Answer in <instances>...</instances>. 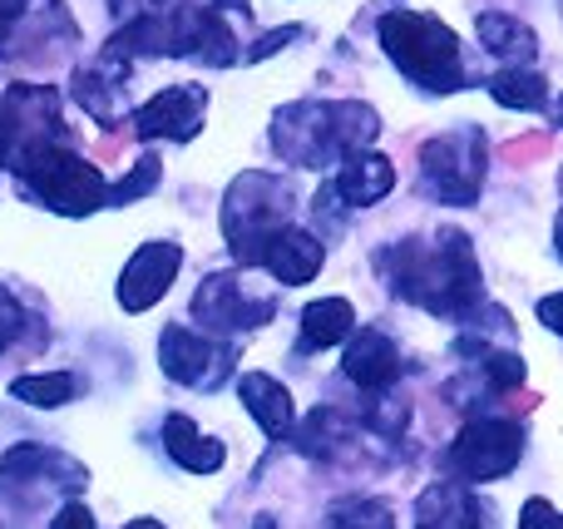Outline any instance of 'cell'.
<instances>
[{
    "instance_id": "3",
    "label": "cell",
    "mask_w": 563,
    "mask_h": 529,
    "mask_svg": "<svg viewBox=\"0 0 563 529\" xmlns=\"http://www.w3.org/2000/svg\"><path fill=\"white\" fill-rule=\"evenodd\" d=\"M380 49L396 59L400 75L416 79L430 95H450L470 79L460 35L440 15H426V10H386L380 15Z\"/></svg>"
},
{
    "instance_id": "24",
    "label": "cell",
    "mask_w": 563,
    "mask_h": 529,
    "mask_svg": "<svg viewBox=\"0 0 563 529\" xmlns=\"http://www.w3.org/2000/svg\"><path fill=\"white\" fill-rule=\"evenodd\" d=\"M15 401H30V406H65V401H75V392H79V382L69 372H45V376H20L15 386Z\"/></svg>"
},
{
    "instance_id": "11",
    "label": "cell",
    "mask_w": 563,
    "mask_h": 529,
    "mask_svg": "<svg viewBox=\"0 0 563 529\" xmlns=\"http://www.w3.org/2000/svg\"><path fill=\"white\" fill-rule=\"evenodd\" d=\"M178 267H184V247L178 243H144L129 257L124 277H119V307H124V312H148V307L168 293Z\"/></svg>"
},
{
    "instance_id": "21",
    "label": "cell",
    "mask_w": 563,
    "mask_h": 529,
    "mask_svg": "<svg viewBox=\"0 0 563 529\" xmlns=\"http://www.w3.org/2000/svg\"><path fill=\"white\" fill-rule=\"evenodd\" d=\"M40 471L65 475L69 491L85 485V465L69 461V455H59V451H45V445H15V451H5V461H0V475H10V481H35Z\"/></svg>"
},
{
    "instance_id": "2",
    "label": "cell",
    "mask_w": 563,
    "mask_h": 529,
    "mask_svg": "<svg viewBox=\"0 0 563 529\" xmlns=\"http://www.w3.org/2000/svg\"><path fill=\"white\" fill-rule=\"evenodd\" d=\"M380 134V119L371 104L356 99H307V104H287L273 119V148L287 164L301 168H327L346 164L351 154H366L371 139Z\"/></svg>"
},
{
    "instance_id": "8",
    "label": "cell",
    "mask_w": 563,
    "mask_h": 529,
    "mask_svg": "<svg viewBox=\"0 0 563 529\" xmlns=\"http://www.w3.org/2000/svg\"><path fill=\"white\" fill-rule=\"evenodd\" d=\"M273 312H277L273 297L253 293L238 273H213L194 293V317L208 332H257V327L273 322Z\"/></svg>"
},
{
    "instance_id": "7",
    "label": "cell",
    "mask_w": 563,
    "mask_h": 529,
    "mask_svg": "<svg viewBox=\"0 0 563 529\" xmlns=\"http://www.w3.org/2000/svg\"><path fill=\"white\" fill-rule=\"evenodd\" d=\"M525 455V431L519 421H505V416H479L450 445V471L460 475V485H485L509 475Z\"/></svg>"
},
{
    "instance_id": "5",
    "label": "cell",
    "mask_w": 563,
    "mask_h": 529,
    "mask_svg": "<svg viewBox=\"0 0 563 529\" xmlns=\"http://www.w3.org/2000/svg\"><path fill=\"white\" fill-rule=\"evenodd\" d=\"M15 174H20V184L45 208H55V213L85 218L109 203V188H104V178H99V168L89 164V158L69 154L65 144H40V148H30V154H20Z\"/></svg>"
},
{
    "instance_id": "19",
    "label": "cell",
    "mask_w": 563,
    "mask_h": 529,
    "mask_svg": "<svg viewBox=\"0 0 563 529\" xmlns=\"http://www.w3.org/2000/svg\"><path fill=\"white\" fill-rule=\"evenodd\" d=\"M164 445H168V455H174L184 471H194V475H213V471H223V461H228L223 441L203 436L188 416H168L164 421Z\"/></svg>"
},
{
    "instance_id": "6",
    "label": "cell",
    "mask_w": 563,
    "mask_h": 529,
    "mask_svg": "<svg viewBox=\"0 0 563 529\" xmlns=\"http://www.w3.org/2000/svg\"><path fill=\"white\" fill-rule=\"evenodd\" d=\"M479 184H485V134H479V124L450 129V134L430 139L420 148V188L430 198L470 208L479 198Z\"/></svg>"
},
{
    "instance_id": "25",
    "label": "cell",
    "mask_w": 563,
    "mask_h": 529,
    "mask_svg": "<svg viewBox=\"0 0 563 529\" xmlns=\"http://www.w3.org/2000/svg\"><path fill=\"white\" fill-rule=\"evenodd\" d=\"M331 525L336 529H396V520H390V505L380 500H341L336 510H331Z\"/></svg>"
},
{
    "instance_id": "1",
    "label": "cell",
    "mask_w": 563,
    "mask_h": 529,
    "mask_svg": "<svg viewBox=\"0 0 563 529\" xmlns=\"http://www.w3.org/2000/svg\"><path fill=\"white\" fill-rule=\"evenodd\" d=\"M380 263H386L396 297H406V302L426 307L435 317H470V307L479 302L475 247L460 228H440L435 243L406 238Z\"/></svg>"
},
{
    "instance_id": "13",
    "label": "cell",
    "mask_w": 563,
    "mask_h": 529,
    "mask_svg": "<svg viewBox=\"0 0 563 529\" xmlns=\"http://www.w3.org/2000/svg\"><path fill=\"white\" fill-rule=\"evenodd\" d=\"M321 263H327V247H321L307 228H282V233H273L263 243V253H257V267H267V273L287 287L311 283V277L321 273Z\"/></svg>"
},
{
    "instance_id": "30",
    "label": "cell",
    "mask_w": 563,
    "mask_h": 529,
    "mask_svg": "<svg viewBox=\"0 0 563 529\" xmlns=\"http://www.w3.org/2000/svg\"><path fill=\"white\" fill-rule=\"evenodd\" d=\"M539 322H544L549 332H559V337H563V293L539 297Z\"/></svg>"
},
{
    "instance_id": "16",
    "label": "cell",
    "mask_w": 563,
    "mask_h": 529,
    "mask_svg": "<svg viewBox=\"0 0 563 529\" xmlns=\"http://www.w3.org/2000/svg\"><path fill=\"white\" fill-rule=\"evenodd\" d=\"M238 396H243V406L253 411V421L263 426L273 441H282V436H291V421H297V406H291L287 386L277 382V376L267 372H247L243 382H238Z\"/></svg>"
},
{
    "instance_id": "26",
    "label": "cell",
    "mask_w": 563,
    "mask_h": 529,
    "mask_svg": "<svg viewBox=\"0 0 563 529\" xmlns=\"http://www.w3.org/2000/svg\"><path fill=\"white\" fill-rule=\"evenodd\" d=\"M158 174H164V164H158V154H144L134 168H129L124 178H119L114 188H109V203H134V198L154 194V188H158Z\"/></svg>"
},
{
    "instance_id": "18",
    "label": "cell",
    "mask_w": 563,
    "mask_h": 529,
    "mask_svg": "<svg viewBox=\"0 0 563 529\" xmlns=\"http://www.w3.org/2000/svg\"><path fill=\"white\" fill-rule=\"evenodd\" d=\"M416 529H479V505L460 481H440L416 500Z\"/></svg>"
},
{
    "instance_id": "36",
    "label": "cell",
    "mask_w": 563,
    "mask_h": 529,
    "mask_svg": "<svg viewBox=\"0 0 563 529\" xmlns=\"http://www.w3.org/2000/svg\"><path fill=\"white\" fill-rule=\"evenodd\" d=\"M559 119H563V99H559Z\"/></svg>"
},
{
    "instance_id": "28",
    "label": "cell",
    "mask_w": 563,
    "mask_h": 529,
    "mask_svg": "<svg viewBox=\"0 0 563 529\" xmlns=\"http://www.w3.org/2000/svg\"><path fill=\"white\" fill-rule=\"evenodd\" d=\"M15 332H20V302L5 293V287H0V352L15 342Z\"/></svg>"
},
{
    "instance_id": "15",
    "label": "cell",
    "mask_w": 563,
    "mask_h": 529,
    "mask_svg": "<svg viewBox=\"0 0 563 529\" xmlns=\"http://www.w3.org/2000/svg\"><path fill=\"white\" fill-rule=\"evenodd\" d=\"M396 188V168H390L386 154H351L346 164H341V174L331 178V198H341V203L351 208H371L380 203V198Z\"/></svg>"
},
{
    "instance_id": "33",
    "label": "cell",
    "mask_w": 563,
    "mask_h": 529,
    "mask_svg": "<svg viewBox=\"0 0 563 529\" xmlns=\"http://www.w3.org/2000/svg\"><path fill=\"white\" fill-rule=\"evenodd\" d=\"M15 15H20V0H0V30H5Z\"/></svg>"
},
{
    "instance_id": "20",
    "label": "cell",
    "mask_w": 563,
    "mask_h": 529,
    "mask_svg": "<svg viewBox=\"0 0 563 529\" xmlns=\"http://www.w3.org/2000/svg\"><path fill=\"white\" fill-rule=\"evenodd\" d=\"M356 332V312H351L346 297H321L301 312V346L307 352H321V346H336Z\"/></svg>"
},
{
    "instance_id": "35",
    "label": "cell",
    "mask_w": 563,
    "mask_h": 529,
    "mask_svg": "<svg viewBox=\"0 0 563 529\" xmlns=\"http://www.w3.org/2000/svg\"><path fill=\"white\" fill-rule=\"evenodd\" d=\"M554 247H559V257H563V213H559V223H554Z\"/></svg>"
},
{
    "instance_id": "32",
    "label": "cell",
    "mask_w": 563,
    "mask_h": 529,
    "mask_svg": "<svg viewBox=\"0 0 563 529\" xmlns=\"http://www.w3.org/2000/svg\"><path fill=\"white\" fill-rule=\"evenodd\" d=\"M119 148H124V134H109V139H99V158H114Z\"/></svg>"
},
{
    "instance_id": "9",
    "label": "cell",
    "mask_w": 563,
    "mask_h": 529,
    "mask_svg": "<svg viewBox=\"0 0 563 529\" xmlns=\"http://www.w3.org/2000/svg\"><path fill=\"white\" fill-rule=\"evenodd\" d=\"M158 356H164V372L174 376L178 386H194V392H213L233 376L238 352L228 342H213V337H198L188 327H168L158 337Z\"/></svg>"
},
{
    "instance_id": "22",
    "label": "cell",
    "mask_w": 563,
    "mask_h": 529,
    "mask_svg": "<svg viewBox=\"0 0 563 529\" xmlns=\"http://www.w3.org/2000/svg\"><path fill=\"white\" fill-rule=\"evenodd\" d=\"M351 441V426L341 411H331V406H321V411L307 416V426L297 431V445L307 455H317V461H331V455H341Z\"/></svg>"
},
{
    "instance_id": "27",
    "label": "cell",
    "mask_w": 563,
    "mask_h": 529,
    "mask_svg": "<svg viewBox=\"0 0 563 529\" xmlns=\"http://www.w3.org/2000/svg\"><path fill=\"white\" fill-rule=\"evenodd\" d=\"M519 529H563V515L549 500H529L519 515Z\"/></svg>"
},
{
    "instance_id": "23",
    "label": "cell",
    "mask_w": 563,
    "mask_h": 529,
    "mask_svg": "<svg viewBox=\"0 0 563 529\" xmlns=\"http://www.w3.org/2000/svg\"><path fill=\"white\" fill-rule=\"evenodd\" d=\"M489 95L505 109H544L549 104V79L539 69H499L489 79Z\"/></svg>"
},
{
    "instance_id": "10",
    "label": "cell",
    "mask_w": 563,
    "mask_h": 529,
    "mask_svg": "<svg viewBox=\"0 0 563 529\" xmlns=\"http://www.w3.org/2000/svg\"><path fill=\"white\" fill-rule=\"evenodd\" d=\"M203 109H208V89L203 85H174V89H158L144 109L134 114V134L139 139H194L203 129Z\"/></svg>"
},
{
    "instance_id": "31",
    "label": "cell",
    "mask_w": 563,
    "mask_h": 529,
    "mask_svg": "<svg viewBox=\"0 0 563 529\" xmlns=\"http://www.w3.org/2000/svg\"><path fill=\"white\" fill-rule=\"evenodd\" d=\"M49 529H95V515L85 510V505H65V510L55 515V525Z\"/></svg>"
},
{
    "instance_id": "17",
    "label": "cell",
    "mask_w": 563,
    "mask_h": 529,
    "mask_svg": "<svg viewBox=\"0 0 563 529\" xmlns=\"http://www.w3.org/2000/svg\"><path fill=\"white\" fill-rule=\"evenodd\" d=\"M475 30H479V45L495 59H505V69H525L529 59L539 55V35L525 20L505 15V10H485V15L475 20Z\"/></svg>"
},
{
    "instance_id": "4",
    "label": "cell",
    "mask_w": 563,
    "mask_h": 529,
    "mask_svg": "<svg viewBox=\"0 0 563 529\" xmlns=\"http://www.w3.org/2000/svg\"><path fill=\"white\" fill-rule=\"evenodd\" d=\"M291 203H297V194L277 174H257L253 168V174L233 178L228 203H223V238L238 263L257 267V253H263L267 238L291 228Z\"/></svg>"
},
{
    "instance_id": "12",
    "label": "cell",
    "mask_w": 563,
    "mask_h": 529,
    "mask_svg": "<svg viewBox=\"0 0 563 529\" xmlns=\"http://www.w3.org/2000/svg\"><path fill=\"white\" fill-rule=\"evenodd\" d=\"M341 372H346L366 396H380L400 376V352H396V342H390L386 332L361 327V332H351V342H346Z\"/></svg>"
},
{
    "instance_id": "14",
    "label": "cell",
    "mask_w": 563,
    "mask_h": 529,
    "mask_svg": "<svg viewBox=\"0 0 563 529\" xmlns=\"http://www.w3.org/2000/svg\"><path fill=\"white\" fill-rule=\"evenodd\" d=\"M124 85H129V65L109 49L104 59H95L89 69H79L75 79V95L99 124H114V119L129 114V99H124Z\"/></svg>"
},
{
    "instance_id": "34",
    "label": "cell",
    "mask_w": 563,
    "mask_h": 529,
    "mask_svg": "<svg viewBox=\"0 0 563 529\" xmlns=\"http://www.w3.org/2000/svg\"><path fill=\"white\" fill-rule=\"evenodd\" d=\"M124 529H164V525H158V520H129Z\"/></svg>"
},
{
    "instance_id": "29",
    "label": "cell",
    "mask_w": 563,
    "mask_h": 529,
    "mask_svg": "<svg viewBox=\"0 0 563 529\" xmlns=\"http://www.w3.org/2000/svg\"><path fill=\"white\" fill-rule=\"evenodd\" d=\"M297 35H301V25H282V30H273V35H263V40H257V45L247 49V55H253V59H263V55H277V49L287 45V40H297Z\"/></svg>"
}]
</instances>
